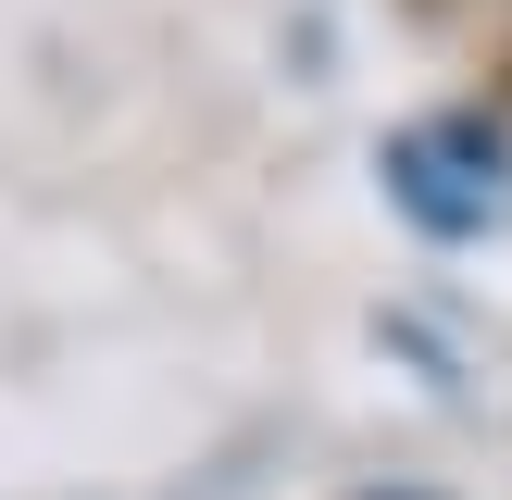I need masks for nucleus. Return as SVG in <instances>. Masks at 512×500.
Returning <instances> with one entry per match:
<instances>
[{
	"label": "nucleus",
	"instance_id": "1",
	"mask_svg": "<svg viewBox=\"0 0 512 500\" xmlns=\"http://www.w3.org/2000/svg\"><path fill=\"white\" fill-rule=\"evenodd\" d=\"M500 175H512V150H500V125H475V113H438V125H400V138H388L400 213L450 225V238L500 213Z\"/></svg>",
	"mask_w": 512,
	"mask_h": 500
}]
</instances>
